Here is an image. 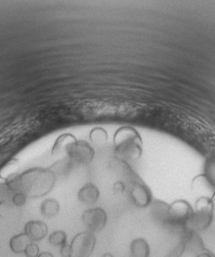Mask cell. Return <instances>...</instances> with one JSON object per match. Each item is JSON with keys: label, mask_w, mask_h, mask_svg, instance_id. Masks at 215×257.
<instances>
[{"label": "cell", "mask_w": 215, "mask_h": 257, "mask_svg": "<svg viewBox=\"0 0 215 257\" xmlns=\"http://www.w3.org/2000/svg\"><path fill=\"white\" fill-rule=\"evenodd\" d=\"M129 197L138 208H146L153 202L151 190L141 182H134L129 189Z\"/></svg>", "instance_id": "obj_7"}, {"label": "cell", "mask_w": 215, "mask_h": 257, "mask_svg": "<svg viewBox=\"0 0 215 257\" xmlns=\"http://www.w3.org/2000/svg\"><path fill=\"white\" fill-rule=\"evenodd\" d=\"M40 210L45 217H54L59 211V204L55 199H46L42 202Z\"/></svg>", "instance_id": "obj_16"}, {"label": "cell", "mask_w": 215, "mask_h": 257, "mask_svg": "<svg viewBox=\"0 0 215 257\" xmlns=\"http://www.w3.org/2000/svg\"><path fill=\"white\" fill-rule=\"evenodd\" d=\"M193 213L194 208L188 201L175 200L170 204V223L186 224Z\"/></svg>", "instance_id": "obj_6"}, {"label": "cell", "mask_w": 215, "mask_h": 257, "mask_svg": "<svg viewBox=\"0 0 215 257\" xmlns=\"http://www.w3.org/2000/svg\"><path fill=\"white\" fill-rule=\"evenodd\" d=\"M82 220L88 231L96 233L102 231L107 223V213L101 207L87 209L83 215Z\"/></svg>", "instance_id": "obj_5"}, {"label": "cell", "mask_w": 215, "mask_h": 257, "mask_svg": "<svg viewBox=\"0 0 215 257\" xmlns=\"http://www.w3.org/2000/svg\"><path fill=\"white\" fill-rule=\"evenodd\" d=\"M76 141L75 137L70 135V134H65L61 135L56 141L55 144L52 148V154H58L63 151H68L70 146Z\"/></svg>", "instance_id": "obj_15"}, {"label": "cell", "mask_w": 215, "mask_h": 257, "mask_svg": "<svg viewBox=\"0 0 215 257\" xmlns=\"http://www.w3.org/2000/svg\"><path fill=\"white\" fill-rule=\"evenodd\" d=\"M73 163L78 165H88L95 157V150L85 141H75L67 151Z\"/></svg>", "instance_id": "obj_4"}, {"label": "cell", "mask_w": 215, "mask_h": 257, "mask_svg": "<svg viewBox=\"0 0 215 257\" xmlns=\"http://www.w3.org/2000/svg\"><path fill=\"white\" fill-rule=\"evenodd\" d=\"M70 246L72 250L70 257H89L96 246V237L90 231L80 233L74 237Z\"/></svg>", "instance_id": "obj_3"}, {"label": "cell", "mask_w": 215, "mask_h": 257, "mask_svg": "<svg viewBox=\"0 0 215 257\" xmlns=\"http://www.w3.org/2000/svg\"><path fill=\"white\" fill-rule=\"evenodd\" d=\"M116 155L122 159H138L141 155V139L132 127L124 126L114 137Z\"/></svg>", "instance_id": "obj_2"}, {"label": "cell", "mask_w": 215, "mask_h": 257, "mask_svg": "<svg viewBox=\"0 0 215 257\" xmlns=\"http://www.w3.org/2000/svg\"><path fill=\"white\" fill-rule=\"evenodd\" d=\"M71 246L68 244H65L60 247V255L61 257H70L71 256Z\"/></svg>", "instance_id": "obj_22"}, {"label": "cell", "mask_w": 215, "mask_h": 257, "mask_svg": "<svg viewBox=\"0 0 215 257\" xmlns=\"http://www.w3.org/2000/svg\"><path fill=\"white\" fill-rule=\"evenodd\" d=\"M208 181L214 186L215 188V158H210L207 160L205 166V175Z\"/></svg>", "instance_id": "obj_20"}, {"label": "cell", "mask_w": 215, "mask_h": 257, "mask_svg": "<svg viewBox=\"0 0 215 257\" xmlns=\"http://www.w3.org/2000/svg\"><path fill=\"white\" fill-rule=\"evenodd\" d=\"M212 217L208 214H205L203 212L196 211L194 209L193 215L190 217L188 222L186 223L188 228L194 232H201L209 227V224L212 221Z\"/></svg>", "instance_id": "obj_12"}, {"label": "cell", "mask_w": 215, "mask_h": 257, "mask_svg": "<svg viewBox=\"0 0 215 257\" xmlns=\"http://www.w3.org/2000/svg\"><path fill=\"white\" fill-rule=\"evenodd\" d=\"M198 257H213V256H211V255L208 254V253H203V254H200Z\"/></svg>", "instance_id": "obj_26"}, {"label": "cell", "mask_w": 215, "mask_h": 257, "mask_svg": "<svg viewBox=\"0 0 215 257\" xmlns=\"http://www.w3.org/2000/svg\"><path fill=\"white\" fill-rule=\"evenodd\" d=\"M24 253L26 257H37L40 253V248L36 243L31 242L27 245Z\"/></svg>", "instance_id": "obj_21"}, {"label": "cell", "mask_w": 215, "mask_h": 257, "mask_svg": "<svg viewBox=\"0 0 215 257\" xmlns=\"http://www.w3.org/2000/svg\"><path fill=\"white\" fill-rule=\"evenodd\" d=\"M107 138H108L107 132L104 130V128H101V127L95 128V130L90 133L91 141L98 145L104 144L107 141Z\"/></svg>", "instance_id": "obj_19"}, {"label": "cell", "mask_w": 215, "mask_h": 257, "mask_svg": "<svg viewBox=\"0 0 215 257\" xmlns=\"http://www.w3.org/2000/svg\"><path fill=\"white\" fill-rule=\"evenodd\" d=\"M213 218H215V200H214V205H213Z\"/></svg>", "instance_id": "obj_28"}, {"label": "cell", "mask_w": 215, "mask_h": 257, "mask_svg": "<svg viewBox=\"0 0 215 257\" xmlns=\"http://www.w3.org/2000/svg\"><path fill=\"white\" fill-rule=\"evenodd\" d=\"M30 243V240L25 233L19 234L12 238L11 240V249L15 253H22L25 251L27 245Z\"/></svg>", "instance_id": "obj_17"}, {"label": "cell", "mask_w": 215, "mask_h": 257, "mask_svg": "<svg viewBox=\"0 0 215 257\" xmlns=\"http://www.w3.org/2000/svg\"><path fill=\"white\" fill-rule=\"evenodd\" d=\"M49 244L53 246H63L67 244V235L64 231H55L48 237Z\"/></svg>", "instance_id": "obj_18"}, {"label": "cell", "mask_w": 215, "mask_h": 257, "mask_svg": "<svg viewBox=\"0 0 215 257\" xmlns=\"http://www.w3.org/2000/svg\"><path fill=\"white\" fill-rule=\"evenodd\" d=\"M124 189H125V185L123 184L122 182H117L114 184L113 186V190L115 193H122L124 192Z\"/></svg>", "instance_id": "obj_23"}, {"label": "cell", "mask_w": 215, "mask_h": 257, "mask_svg": "<svg viewBox=\"0 0 215 257\" xmlns=\"http://www.w3.org/2000/svg\"><path fill=\"white\" fill-rule=\"evenodd\" d=\"M99 197V188L91 183L85 184L78 192L79 201L85 205H94L98 201Z\"/></svg>", "instance_id": "obj_10"}, {"label": "cell", "mask_w": 215, "mask_h": 257, "mask_svg": "<svg viewBox=\"0 0 215 257\" xmlns=\"http://www.w3.org/2000/svg\"><path fill=\"white\" fill-rule=\"evenodd\" d=\"M55 176L49 169L34 168L22 174L14 186L26 197H42L50 192L55 183Z\"/></svg>", "instance_id": "obj_1"}, {"label": "cell", "mask_w": 215, "mask_h": 257, "mask_svg": "<svg viewBox=\"0 0 215 257\" xmlns=\"http://www.w3.org/2000/svg\"><path fill=\"white\" fill-rule=\"evenodd\" d=\"M151 248L148 241L144 238H137L130 243L131 257H150Z\"/></svg>", "instance_id": "obj_13"}, {"label": "cell", "mask_w": 215, "mask_h": 257, "mask_svg": "<svg viewBox=\"0 0 215 257\" xmlns=\"http://www.w3.org/2000/svg\"><path fill=\"white\" fill-rule=\"evenodd\" d=\"M48 233V228L45 222L41 220H31L26 223L25 234L31 242H39L43 240Z\"/></svg>", "instance_id": "obj_8"}, {"label": "cell", "mask_w": 215, "mask_h": 257, "mask_svg": "<svg viewBox=\"0 0 215 257\" xmlns=\"http://www.w3.org/2000/svg\"><path fill=\"white\" fill-rule=\"evenodd\" d=\"M192 189L195 193L200 194V197H210L212 198L215 194L214 186L208 181V179L202 175L198 176L193 180Z\"/></svg>", "instance_id": "obj_11"}, {"label": "cell", "mask_w": 215, "mask_h": 257, "mask_svg": "<svg viewBox=\"0 0 215 257\" xmlns=\"http://www.w3.org/2000/svg\"><path fill=\"white\" fill-rule=\"evenodd\" d=\"M151 216L159 224L170 223V204L157 200L151 204Z\"/></svg>", "instance_id": "obj_9"}, {"label": "cell", "mask_w": 215, "mask_h": 257, "mask_svg": "<svg viewBox=\"0 0 215 257\" xmlns=\"http://www.w3.org/2000/svg\"><path fill=\"white\" fill-rule=\"evenodd\" d=\"M73 162L70 159V157H66L63 159H59L58 162H56L53 166H51L49 168V170L52 172V174L55 176V178L60 177V178H64L67 177L72 169H73Z\"/></svg>", "instance_id": "obj_14"}, {"label": "cell", "mask_w": 215, "mask_h": 257, "mask_svg": "<svg viewBox=\"0 0 215 257\" xmlns=\"http://www.w3.org/2000/svg\"><path fill=\"white\" fill-rule=\"evenodd\" d=\"M4 250H5V246H4L3 240H0V255H2V253L4 252Z\"/></svg>", "instance_id": "obj_25"}, {"label": "cell", "mask_w": 215, "mask_h": 257, "mask_svg": "<svg viewBox=\"0 0 215 257\" xmlns=\"http://www.w3.org/2000/svg\"><path fill=\"white\" fill-rule=\"evenodd\" d=\"M37 257H54V256H53L52 253L47 252V251H44V252H40Z\"/></svg>", "instance_id": "obj_24"}, {"label": "cell", "mask_w": 215, "mask_h": 257, "mask_svg": "<svg viewBox=\"0 0 215 257\" xmlns=\"http://www.w3.org/2000/svg\"><path fill=\"white\" fill-rule=\"evenodd\" d=\"M102 257H114L113 256V254L112 253H109V252H107V253H105Z\"/></svg>", "instance_id": "obj_27"}]
</instances>
